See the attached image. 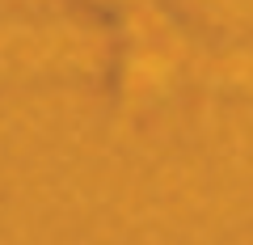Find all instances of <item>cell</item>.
I'll return each mask as SVG.
<instances>
[]
</instances>
